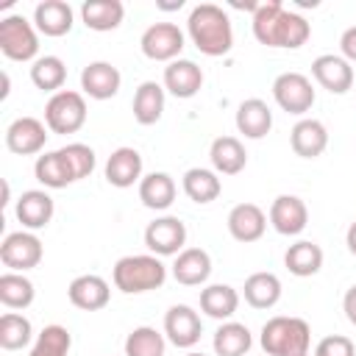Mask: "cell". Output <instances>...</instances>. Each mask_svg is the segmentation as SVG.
<instances>
[{
	"label": "cell",
	"mask_w": 356,
	"mask_h": 356,
	"mask_svg": "<svg viewBox=\"0 0 356 356\" xmlns=\"http://www.w3.org/2000/svg\"><path fill=\"white\" fill-rule=\"evenodd\" d=\"M273 128V111L264 100L259 97H248L239 103L236 108V131L245 134L248 139H261L267 136Z\"/></svg>",
	"instance_id": "23"
},
{
	"label": "cell",
	"mask_w": 356,
	"mask_h": 356,
	"mask_svg": "<svg viewBox=\"0 0 356 356\" xmlns=\"http://www.w3.org/2000/svg\"><path fill=\"white\" fill-rule=\"evenodd\" d=\"M72 348V337L64 325H44L31 348V356H67Z\"/></svg>",
	"instance_id": "39"
},
{
	"label": "cell",
	"mask_w": 356,
	"mask_h": 356,
	"mask_svg": "<svg viewBox=\"0 0 356 356\" xmlns=\"http://www.w3.org/2000/svg\"><path fill=\"white\" fill-rule=\"evenodd\" d=\"M0 50L11 61H31L39 53V36L22 14H8L0 19Z\"/></svg>",
	"instance_id": "6"
},
{
	"label": "cell",
	"mask_w": 356,
	"mask_h": 356,
	"mask_svg": "<svg viewBox=\"0 0 356 356\" xmlns=\"http://www.w3.org/2000/svg\"><path fill=\"white\" fill-rule=\"evenodd\" d=\"M72 6L64 0H42L33 8V25L44 36H64L72 31Z\"/></svg>",
	"instance_id": "22"
},
{
	"label": "cell",
	"mask_w": 356,
	"mask_h": 356,
	"mask_svg": "<svg viewBox=\"0 0 356 356\" xmlns=\"http://www.w3.org/2000/svg\"><path fill=\"white\" fill-rule=\"evenodd\" d=\"M120 83H122V75L108 61H92L81 70V89H83V95H89L95 100L114 97L120 92Z\"/></svg>",
	"instance_id": "15"
},
{
	"label": "cell",
	"mask_w": 356,
	"mask_h": 356,
	"mask_svg": "<svg viewBox=\"0 0 356 356\" xmlns=\"http://www.w3.org/2000/svg\"><path fill=\"white\" fill-rule=\"evenodd\" d=\"M345 242H348V250L356 256V220L348 225V234H345Z\"/></svg>",
	"instance_id": "44"
},
{
	"label": "cell",
	"mask_w": 356,
	"mask_h": 356,
	"mask_svg": "<svg viewBox=\"0 0 356 356\" xmlns=\"http://www.w3.org/2000/svg\"><path fill=\"white\" fill-rule=\"evenodd\" d=\"M200 309L214 320H228L239 309V292L228 284H211L200 289Z\"/></svg>",
	"instance_id": "31"
},
{
	"label": "cell",
	"mask_w": 356,
	"mask_h": 356,
	"mask_svg": "<svg viewBox=\"0 0 356 356\" xmlns=\"http://www.w3.org/2000/svg\"><path fill=\"white\" fill-rule=\"evenodd\" d=\"M309 222V209L298 195H278L270 206V225L284 234V236H295L306 228Z\"/></svg>",
	"instance_id": "14"
},
{
	"label": "cell",
	"mask_w": 356,
	"mask_h": 356,
	"mask_svg": "<svg viewBox=\"0 0 356 356\" xmlns=\"http://www.w3.org/2000/svg\"><path fill=\"white\" fill-rule=\"evenodd\" d=\"M339 50L345 61H356V25H350L342 36H339Z\"/></svg>",
	"instance_id": "42"
},
{
	"label": "cell",
	"mask_w": 356,
	"mask_h": 356,
	"mask_svg": "<svg viewBox=\"0 0 356 356\" xmlns=\"http://www.w3.org/2000/svg\"><path fill=\"white\" fill-rule=\"evenodd\" d=\"M67 298L72 306H78L83 312H97L108 303L111 289H108L106 278H100V275H78L67 286Z\"/></svg>",
	"instance_id": "20"
},
{
	"label": "cell",
	"mask_w": 356,
	"mask_h": 356,
	"mask_svg": "<svg viewBox=\"0 0 356 356\" xmlns=\"http://www.w3.org/2000/svg\"><path fill=\"white\" fill-rule=\"evenodd\" d=\"M211 275V256L203 248H184L172 261V278L184 286H200Z\"/></svg>",
	"instance_id": "19"
},
{
	"label": "cell",
	"mask_w": 356,
	"mask_h": 356,
	"mask_svg": "<svg viewBox=\"0 0 356 356\" xmlns=\"http://www.w3.org/2000/svg\"><path fill=\"white\" fill-rule=\"evenodd\" d=\"M33 284L22 273H3L0 275V303L6 309H28L33 303Z\"/></svg>",
	"instance_id": "35"
},
{
	"label": "cell",
	"mask_w": 356,
	"mask_h": 356,
	"mask_svg": "<svg viewBox=\"0 0 356 356\" xmlns=\"http://www.w3.org/2000/svg\"><path fill=\"white\" fill-rule=\"evenodd\" d=\"M186 356H203V353H195V350H192V353H186Z\"/></svg>",
	"instance_id": "46"
},
{
	"label": "cell",
	"mask_w": 356,
	"mask_h": 356,
	"mask_svg": "<svg viewBox=\"0 0 356 356\" xmlns=\"http://www.w3.org/2000/svg\"><path fill=\"white\" fill-rule=\"evenodd\" d=\"M139 44L150 61H175L184 50V33L172 22H153L145 28Z\"/></svg>",
	"instance_id": "9"
},
{
	"label": "cell",
	"mask_w": 356,
	"mask_h": 356,
	"mask_svg": "<svg viewBox=\"0 0 356 356\" xmlns=\"http://www.w3.org/2000/svg\"><path fill=\"white\" fill-rule=\"evenodd\" d=\"M31 337H33V328L28 317L17 312H6L0 317V348L3 350H19L31 342Z\"/></svg>",
	"instance_id": "37"
},
{
	"label": "cell",
	"mask_w": 356,
	"mask_h": 356,
	"mask_svg": "<svg viewBox=\"0 0 356 356\" xmlns=\"http://www.w3.org/2000/svg\"><path fill=\"white\" fill-rule=\"evenodd\" d=\"M164 334L175 348H192V345H197V339L203 334V323L192 306L175 303L164 314Z\"/></svg>",
	"instance_id": "11"
},
{
	"label": "cell",
	"mask_w": 356,
	"mask_h": 356,
	"mask_svg": "<svg viewBox=\"0 0 356 356\" xmlns=\"http://www.w3.org/2000/svg\"><path fill=\"white\" fill-rule=\"evenodd\" d=\"M184 6V0H178V3H159V8H164V11H172V8H181Z\"/></svg>",
	"instance_id": "45"
},
{
	"label": "cell",
	"mask_w": 356,
	"mask_h": 356,
	"mask_svg": "<svg viewBox=\"0 0 356 356\" xmlns=\"http://www.w3.org/2000/svg\"><path fill=\"white\" fill-rule=\"evenodd\" d=\"M289 145L300 159H317L328 147V131L320 120H300L289 134Z\"/></svg>",
	"instance_id": "24"
},
{
	"label": "cell",
	"mask_w": 356,
	"mask_h": 356,
	"mask_svg": "<svg viewBox=\"0 0 356 356\" xmlns=\"http://www.w3.org/2000/svg\"><path fill=\"white\" fill-rule=\"evenodd\" d=\"M253 345V337L248 331V325L242 323H222L214 331V353L217 356H245Z\"/></svg>",
	"instance_id": "33"
},
{
	"label": "cell",
	"mask_w": 356,
	"mask_h": 356,
	"mask_svg": "<svg viewBox=\"0 0 356 356\" xmlns=\"http://www.w3.org/2000/svg\"><path fill=\"white\" fill-rule=\"evenodd\" d=\"M0 261L11 273H25L33 270L42 261V242L31 231H14L3 239L0 245Z\"/></svg>",
	"instance_id": "8"
},
{
	"label": "cell",
	"mask_w": 356,
	"mask_h": 356,
	"mask_svg": "<svg viewBox=\"0 0 356 356\" xmlns=\"http://www.w3.org/2000/svg\"><path fill=\"white\" fill-rule=\"evenodd\" d=\"M186 242V225L178 217H156L145 228V245L153 256H178Z\"/></svg>",
	"instance_id": "10"
},
{
	"label": "cell",
	"mask_w": 356,
	"mask_h": 356,
	"mask_svg": "<svg viewBox=\"0 0 356 356\" xmlns=\"http://www.w3.org/2000/svg\"><path fill=\"white\" fill-rule=\"evenodd\" d=\"M306 356H309V353H306Z\"/></svg>",
	"instance_id": "47"
},
{
	"label": "cell",
	"mask_w": 356,
	"mask_h": 356,
	"mask_svg": "<svg viewBox=\"0 0 356 356\" xmlns=\"http://www.w3.org/2000/svg\"><path fill=\"white\" fill-rule=\"evenodd\" d=\"M253 36L267 47H303L312 36V25L306 17L284 8L281 0L259 3L253 14Z\"/></svg>",
	"instance_id": "1"
},
{
	"label": "cell",
	"mask_w": 356,
	"mask_h": 356,
	"mask_svg": "<svg viewBox=\"0 0 356 356\" xmlns=\"http://www.w3.org/2000/svg\"><path fill=\"white\" fill-rule=\"evenodd\" d=\"M209 159H211L214 172H220V175H236V172H242L245 164H248L245 145H242L236 136H217V139L211 142Z\"/></svg>",
	"instance_id": "25"
},
{
	"label": "cell",
	"mask_w": 356,
	"mask_h": 356,
	"mask_svg": "<svg viewBox=\"0 0 356 356\" xmlns=\"http://www.w3.org/2000/svg\"><path fill=\"white\" fill-rule=\"evenodd\" d=\"M114 286L125 295H139V292H150L159 289L167 281V267L161 264L159 256H122L114 264Z\"/></svg>",
	"instance_id": "4"
},
{
	"label": "cell",
	"mask_w": 356,
	"mask_h": 356,
	"mask_svg": "<svg viewBox=\"0 0 356 356\" xmlns=\"http://www.w3.org/2000/svg\"><path fill=\"white\" fill-rule=\"evenodd\" d=\"M284 264H286V270H289L292 275L309 278V275L320 273V267H323V248H320L317 242L300 239V242H295V245L286 248Z\"/></svg>",
	"instance_id": "27"
},
{
	"label": "cell",
	"mask_w": 356,
	"mask_h": 356,
	"mask_svg": "<svg viewBox=\"0 0 356 356\" xmlns=\"http://www.w3.org/2000/svg\"><path fill=\"white\" fill-rule=\"evenodd\" d=\"M267 356H306L312 345V328L300 317H270L259 337Z\"/></svg>",
	"instance_id": "3"
},
{
	"label": "cell",
	"mask_w": 356,
	"mask_h": 356,
	"mask_svg": "<svg viewBox=\"0 0 356 356\" xmlns=\"http://www.w3.org/2000/svg\"><path fill=\"white\" fill-rule=\"evenodd\" d=\"M106 181L117 189H128L142 181V156L134 147H117L106 161Z\"/></svg>",
	"instance_id": "21"
},
{
	"label": "cell",
	"mask_w": 356,
	"mask_h": 356,
	"mask_svg": "<svg viewBox=\"0 0 356 356\" xmlns=\"http://www.w3.org/2000/svg\"><path fill=\"white\" fill-rule=\"evenodd\" d=\"M181 184H184L186 197L195 200V203H211V200H217L220 192H222V184H220L217 172H214V170H206V167H192V170H186Z\"/></svg>",
	"instance_id": "32"
},
{
	"label": "cell",
	"mask_w": 356,
	"mask_h": 356,
	"mask_svg": "<svg viewBox=\"0 0 356 356\" xmlns=\"http://www.w3.org/2000/svg\"><path fill=\"white\" fill-rule=\"evenodd\" d=\"M125 356H164V337L150 325H139L125 337Z\"/></svg>",
	"instance_id": "38"
},
{
	"label": "cell",
	"mask_w": 356,
	"mask_h": 356,
	"mask_svg": "<svg viewBox=\"0 0 356 356\" xmlns=\"http://www.w3.org/2000/svg\"><path fill=\"white\" fill-rule=\"evenodd\" d=\"M14 211H17V220L22 222V228L39 231V228H44L53 220L56 206H53V197L44 189H28V192L19 195Z\"/></svg>",
	"instance_id": "18"
},
{
	"label": "cell",
	"mask_w": 356,
	"mask_h": 356,
	"mask_svg": "<svg viewBox=\"0 0 356 356\" xmlns=\"http://www.w3.org/2000/svg\"><path fill=\"white\" fill-rule=\"evenodd\" d=\"M58 153L64 156V161H67V167H70V172H72V181H81V178L92 175V170H95V150H92L89 145H83V142H70V145H64Z\"/></svg>",
	"instance_id": "40"
},
{
	"label": "cell",
	"mask_w": 356,
	"mask_h": 356,
	"mask_svg": "<svg viewBox=\"0 0 356 356\" xmlns=\"http://www.w3.org/2000/svg\"><path fill=\"white\" fill-rule=\"evenodd\" d=\"M33 175L47 189H64L67 184H72V172H70V167H67V161L58 150L39 156L36 164H33Z\"/></svg>",
	"instance_id": "34"
},
{
	"label": "cell",
	"mask_w": 356,
	"mask_h": 356,
	"mask_svg": "<svg viewBox=\"0 0 356 356\" xmlns=\"http://www.w3.org/2000/svg\"><path fill=\"white\" fill-rule=\"evenodd\" d=\"M125 17V6L120 0H86L81 6V19L89 31H114Z\"/></svg>",
	"instance_id": "26"
},
{
	"label": "cell",
	"mask_w": 356,
	"mask_h": 356,
	"mask_svg": "<svg viewBox=\"0 0 356 356\" xmlns=\"http://www.w3.org/2000/svg\"><path fill=\"white\" fill-rule=\"evenodd\" d=\"M314 356H356V345L342 334H331L317 342Z\"/></svg>",
	"instance_id": "41"
},
{
	"label": "cell",
	"mask_w": 356,
	"mask_h": 356,
	"mask_svg": "<svg viewBox=\"0 0 356 356\" xmlns=\"http://www.w3.org/2000/svg\"><path fill=\"white\" fill-rule=\"evenodd\" d=\"M273 97L286 114H306L314 106V86L303 72H281L273 81Z\"/></svg>",
	"instance_id": "7"
},
{
	"label": "cell",
	"mask_w": 356,
	"mask_h": 356,
	"mask_svg": "<svg viewBox=\"0 0 356 356\" xmlns=\"http://www.w3.org/2000/svg\"><path fill=\"white\" fill-rule=\"evenodd\" d=\"M228 231L236 242H256L267 231V214L256 203H236L228 211Z\"/></svg>",
	"instance_id": "17"
},
{
	"label": "cell",
	"mask_w": 356,
	"mask_h": 356,
	"mask_svg": "<svg viewBox=\"0 0 356 356\" xmlns=\"http://www.w3.org/2000/svg\"><path fill=\"white\" fill-rule=\"evenodd\" d=\"M31 81H33L36 89L56 95V92H61V86L67 81V67L58 56H42L31 67Z\"/></svg>",
	"instance_id": "36"
},
{
	"label": "cell",
	"mask_w": 356,
	"mask_h": 356,
	"mask_svg": "<svg viewBox=\"0 0 356 356\" xmlns=\"http://www.w3.org/2000/svg\"><path fill=\"white\" fill-rule=\"evenodd\" d=\"M164 111V86L156 81L139 83L134 95V120L139 125H156Z\"/></svg>",
	"instance_id": "28"
},
{
	"label": "cell",
	"mask_w": 356,
	"mask_h": 356,
	"mask_svg": "<svg viewBox=\"0 0 356 356\" xmlns=\"http://www.w3.org/2000/svg\"><path fill=\"white\" fill-rule=\"evenodd\" d=\"M186 31H189V39L192 44L203 53V56H225L234 44V28H231V19L228 14L217 6V3H197L192 11H189V19H186Z\"/></svg>",
	"instance_id": "2"
},
{
	"label": "cell",
	"mask_w": 356,
	"mask_h": 356,
	"mask_svg": "<svg viewBox=\"0 0 356 356\" xmlns=\"http://www.w3.org/2000/svg\"><path fill=\"white\" fill-rule=\"evenodd\" d=\"M86 122V100L81 92L61 89L44 106V125L53 134H75Z\"/></svg>",
	"instance_id": "5"
},
{
	"label": "cell",
	"mask_w": 356,
	"mask_h": 356,
	"mask_svg": "<svg viewBox=\"0 0 356 356\" xmlns=\"http://www.w3.org/2000/svg\"><path fill=\"white\" fill-rule=\"evenodd\" d=\"M342 309H345V317L356 325V284L345 292V298H342Z\"/></svg>",
	"instance_id": "43"
},
{
	"label": "cell",
	"mask_w": 356,
	"mask_h": 356,
	"mask_svg": "<svg viewBox=\"0 0 356 356\" xmlns=\"http://www.w3.org/2000/svg\"><path fill=\"white\" fill-rule=\"evenodd\" d=\"M312 75L331 95H345L353 86V67H350V61H345L342 56H334V53L317 56L312 61Z\"/></svg>",
	"instance_id": "13"
},
{
	"label": "cell",
	"mask_w": 356,
	"mask_h": 356,
	"mask_svg": "<svg viewBox=\"0 0 356 356\" xmlns=\"http://www.w3.org/2000/svg\"><path fill=\"white\" fill-rule=\"evenodd\" d=\"M47 142V125L36 117H17L6 128V147L17 156H33Z\"/></svg>",
	"instance_id": "12"
},
{
	"label": "cell",
	"mask_w": 356,
	"mask_h": 356,
	"mask_svg": "<svg viewBox=\"0 0 356 356\" xmlns=\"http://www.w3.org/2000/svg\"><path fill=\"white\" fill-rule=\"evenodd\" d=\"M245 300L253 309H273L281 300V278L275 273H253V275H248Z\"/></svg>",
	"instance_id": "30"
},
{
	"label": "cell",
	"mask_w": 356,
	"mask_h": 356,
	"mask_svg": "<svg viewBox=\"0 0 356 356\" xmlns=\"http://www.w3.org/2000/svg\"><path fill=\"white\" fill-rule=\"evenodd\" d=\"M139 200L153 209V211H164L172 206L175 200V181L167 172H150L139 181Z\"/></svg>",
	"instance_id": "29"
},
{
	"label": "cell",
	"mask_w": 356,
	"mask_h": 356,
	"mask_svg": "<svg viewBox=\"0 0 356 356\" xmlns=\"http://www.w3.org/2000/svg\"><path fill=\"white\" fill-rule=\"evenodd\" d=\"M203 86V70L189 58H175L164 67V89L181 100L195 97Z\"/></svg>",
	"instance_id": "16"
}]
</instances>
